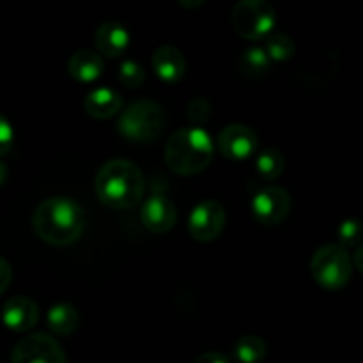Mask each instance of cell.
<instances>
[{
	"label": "cell",
	"instance_id": "obj_1",
	"mask_svg": "<svg viewBox=\"0 0 363 363\" xmlns=\"http://www.w3.org/2000/svg\"><path fill=\"white\" fill-rule=\"evenodd\" d=\"M32 227L46 245L67 247L84 234L85 211L71 197L45 199L32 213Z\"/></svg>",
	"mask_w": 363,
	"mask_h": 363
},
{
	"label": "cell",
	"instance_id": "obj_2",
	"mask_svg": "<svg viewBox=\"0 0 363 363\" xmlns=\"http://www.w3.org/2000/svg\"><path fill=\"white\" fill-rule=\"evenodd\" d=\"M94 190L99 201L108 208L131 209L144 199V174L130 160L113 158L98 170Z\"/></svg>",
	"mask_w": 363,
	"mask_h": 363
},
{
	"label": "cell",
	"instance_id": "obj_3",
	"mask_svg": "<svg viewBox=\"0 0 363 363\" xmlns=\"http://www.w3.org/2000/svg\"><path fill=\"white\" fill-rule=\"evenodd\" d=\"M215 142L211 135L199 126H186L174 131L165 145V163L177 176L201 174L211 163Z\"/></svg>",
	"mask_w": 363,
	"mask_h": 363
},
{
	"label": "cell",
	"instance_id": "obj_4",
	"mask_svg": "<svg viewBox=\"0 0 363 363\" xmlns=\"http://www.w3.org/2000/svg\"><path fill=\"white\" fill-rule=\"evenodd\" d=\"M165 130V113L158 103L151 99H137L124 106L117 121L121 137L133 144H149L160 138Z\"/></svg>",
	"mask_w": 363,
	"mask_h": 363
},
{
	"label": "cell",
	"instance_id": "obj_5",
	"mask_svg": "<svg viewBox=\"0 0 363 363\" xmlns=\"http://www.w3.org/2000/svg\"><path fill=\"white\" fill-rule=\"evenodd\" d=\"M311 273L315 282L328 291H339L350 284L353 275V261L346 248L339 243L323 245L311 261Z\"/></svg>",
	"mask_w": 363,
	"mask_h": 363
},
{
	"label": "cell",
	"instance_id": "obj_6",
	"mask_svg": "<svg viewBox=\"0 0 363 363\" xmlns=\"http://www.w3.org/2000/svg\"><path fill=\"white\" fill-rule=\"evenodd\" d=\"M279 16L266 0H241L233 9V27L247 41H262L275 32Z\"/></svg>",
	"mask_w": 363,
	"mask_h": 363
},
{
	"label": "cell",
	"instance_id": "obj_7",
	"mask_svg": "<svg viewBox=\"0 0 363 363\" xmlns=\"http://www.w3.org/2000/svg\"><path fill=\"white\" fill-rule=\"evenodd\" d=\"M11 363H67L62 346L48 333H30L11 353Z\"/></svg>",
	"mask_w": 363,
	"mask_h": 363
},
{
	"label": "cell",
	"instance_id": "obj_8",
	"mask_svg": "<svg viewBox=\"0 0 363 363\" xmlns=\"http://www.w3.org/2000/svg\"><path fill=\"white\" fill-rule=\"evenodd\" d=\"M291 206L293 201L289 191L280 186H264L252 197L250 211L261 225L273 227L289 216Z\"/></svg>",
	"mask_w": 363,
	"mask_h": 363
},
{
	"label": "cell",
	"instance_id": "obj_9",
	"mask_svg": "<svg viewBox=\"0 0 363 363\" xmlns=\"http://www.w3.org/2000/svg\"><path fill=\"white\" fill-rule=\"evenodd\" d=\"M227 222L225 208L218 201H202L191 209L188 216V230L190 236L199 243L215 241L222 234Z\"/></svg>",
	"mask_w": 363,
	"mask_h": 363
},
{
	"label": "cell",
	"instance_id": "obj_10",
	"mask_svg": "<svg viewBox=\"0 0 363 363\" xmlns=\"http://www.w3.org/2000/svg\"><path fill=\"white\" fill-rule=\"evenodd\" d=\"M257 133L245 124H229L220 131L218 140H216L218 151L233 162H245L252 158L257 151Z\"/></svg>",
	"mask_w": 363,
	"mask_h": 363
},
{
	"label": "cell",
	"instance_id": "obj_11",
	"mask_svg": "<svg viewBox=\"0 0 363 363\" xmlns=\"http://www.w3.org/2000/svg\"><path fill=\"white\" fill-rule=\"evenodd\" d=\"M140 220L147 230L165 234L174 229L177 222V208L165 195H151L140 208Z\"/></svg>",
	"mask_w": 363,
	"mask_h": 363
},
{
	"label": "cell",
	"instance_id": "obj_12",
	"mask_svg": "<svg viewBox=\"0 0 363 363\" xmlns=\"http://www.w3.org/2000/svg\"><path fill=\"white\" fill-rule=\"evenodd\" d=\"M0 318L4 326L11 332H30L39 321V307L32 298L13 296L4 303Z\"/></svg>",
	"mask_w": 363,
	"mask_h": 363
},
{
	"label": "cell",
	"instance_id": "obj_13",
	"mask_svg": "<svg viewBox=\"0 0 363 363\" xmlns=\"http://www.w3.org/2000/svg\"><path fill=\"white\" fill-rule=\"evenodd\" d=\"M152 71L163 84L174 85L183 80L186 73V59L183 52L172 45H162L152 53Z\"/></svg>",
	"mask_w": 363,
	"mask_h": 363
},
{
	"label": "cell",
	"instance_id": "obj_14",
	"mask_svg": "<svg viewBox=\"0 0 363 363\" xmlns=\"http://www.w3.org/2000/svg\"><path fill=\"white\" fill-rule=\"evenodd\" d=\"M94 43L101 55L117 59V57L124 55L130 46V32L119 21L106 20L96 28Z\"/></svg>",
	"mask_w": 363,
	"mask_h": 363
},
{
	"label": "cell",
	"instance_id": "obj_15",
	"mask_svg": "<svg viewBox=\"0 0 363 363\" xmlns=\"http://www.w3.org/2000/svg\"><path fill=\"white\" fill-rule=\"evenodd\" d=\"M84 108L92 119H110L123 110V96L110 87H98L85 96Z\"/></svg>",
	"mask_w": 363,
	"mask_h": 363
},
{
	"label": "cell",
	"instance_id": "obj_16",
	"mask_svg": "<svg viewBox=\"0 0 363 363\" xmlns=\"http://www.w3.org/2000/svg\"><path fill=\"white\" fill-rule=\"evenodd\" d=\"M105 71V62L92 50H78L67 60V73L80 84H92Z\"/></svg>",
	"mask_w": 363,
	"mask_h": 363
},
{
	"label": "cell",
	"instance_id": "obj_17",
	"mask_svg": "<svg viewBox=\"0 0 363 363\" xmlns=\"http://www.w3.org/2000/svg\"><path fill=\"white\" fill-rule=\"evenodd\" d=\"M46 323H48L50 332H53L55 335L66 337V335H71V333L78 328L80 314H78L74 305L57 303L48 311Z\"/></svg>",
	"mask_w": 363,
	"mask_h": 363
},
{
	"label": "cell",
	"instance_id": "obj_18",
	"mask_svg": "<svg viewBox=\"0 0 363 363\" xmlns=\"http://www.w3.org/2000/svg\"><path fill=\"white\" fill-rule=\"evenodd\" d=\"M269 66H272V60L266 55L262 46H250V48H247L241 53L240 60H238L240 73L250 78H257L266 74Z\"/></svg>",
	"mask_w": 363,
	"mask_h": 363
},
{
	"label": "cell",
	"instance_id": "obj_19",
	"mask_svg": "<svg viewBox=\"0 0 363 363\" xmlns=\"http://www.w3.org/2000/svg\"><path fill=\"white\" fill-rule=\"evenodd\" d=\"M264 52L272 62H287L296 53V43L284 32H273L264 39Z\"/></svg>",
	"mask_w": 363,
	"mask_h": 363
},
{
	"label": "cell",
	"instance_id": "obj_20",
	"mask_svg": "<svg viewBox=\"0 0 363 363\" xmlns=\"http://www.w3.org/2000/svg\"><path fill=\"white\" fill-rule=\"evenodd\" d=\"M268 354V344L259 335H245L234 346V357L240 363H259Z\"/></svg>",
	"mask_w": 363,
	"mask_h": 363
},
{
	"label": "cell",
	"instance_id": "obj_21",
	"mask_svg": "<svg viewBox=\"0 0 363 363\" xmlns=\"http://www.w3.org/2000/svg\"><path fill=\"white\" fill-rule=\"evenodd\" d=\"M284 167H286V158L275 147L264 149L255 158V170L264 181H275L277 177L282 176Z\"/></svg>",
	"mask_w": 363,
	"mask_h": 363
},
{
	"label": "cell",
	"instance_id": "obj_22",
	"mask_svg": "<svg viewBox=\"0 0 363 363\" xmlns=\"http://www.w3.org/2000/svg\"><path fill=\"white\" fill-rule=\"evenodd\" d=\"M337 238L342 248H358L363 243V222L358 218H347L337 229Z\"/></svg>",
	"mask_w": 363,
	"mask_h": 363
},
{
	"label": "cell",
	"instance_id": "obj_23",
	"mask_svg": "<svg viewBox=\"0 0 363 363\" xmlns=\"http://www.w3.org/2000/svg\"><path fill=\"white\" fill-rule=\"evenodd\" d=\"M119 80L128 89L140 87L145 82V69L135 60H124L119 66Z\"/></svg>",
	"mask_w": 363,
	"mask_h": 363
},
{
	"label": "cell",
	"instance_id": "obj_24",
	"mask_svg": "<svg viewBox=\"0 0 363 363\" xmlns=\"http://www.w3.org/2000/svg\"><path fill=\"white\" fill-rule=\"evenodd\" d=\"M211 117V105L206 98H194L188 103V119L194 123V126L202 128Z\"/></svg>",
	"mask_w": 363,
	"mask_h": 363
},
{
	"label": "cell",
	"instance_id": "obj_25",
	"mask_svg": "<svg viewBox=\"0 0 363 363\" xmlns=\"http://www.w3.org/2000/svg\"><path fill=\"white\" fill-rule=\"evenodd\" d=\"M14 130L13 124L0 113V156L7 155L13 149Z\"/></svg>",
	"mask_w": 363,
	"mask_h": 363
},
{
	"label": "cell",
	"instance_id": "obj_26",
	"mask_svg": "<svg viewBox=\"0 0 363 363\" xmlns=\"http://www.w3.org/2000/svg\"><path fill=\"white\" fill-rule=\"evenodd\" d=\"M11 280H13V269L11 264L4 257H0V294L9 287Z\"/></svg>",
	"mask_w": 363,
	"mask_h": 363
},
{
	"label": "cell",
	"instance_id": "obj_27",
	"mask_svg": "<svg viewBox=\"0 0 363 363\" xmlns=\"http://www.w3.org/2000/svg\"><path fill=\"white\" fill-rule=\"evenodd\" d=\"M194 363H230L229 358L223 357L222 353H216V351H209V353H202L195 358Z\"/></svg>",
	"mask_w": 363,
	"mask_h": 363
},
{
	"label": "cell",
	"instance_id": "obj_28",
	"mask_svg": "<svg viewBox=\"0 0 363 363\" xmlns=\"http://www.w3.org/2000/svg\"><path fill=\"white\" fill-rule=\"evenodd\" d=\"M353 262H354V266H357V268L360 269V272L363 273V243L360 245V247L357 248V250H354Z\"/></svg>",
	"mask_w": 363,
	"mask_h": 363
},
{
	"label": "cell",
	"instance_id": "obj_29",
	"mask_svg": "<svg viewBox=\"0 0 363 363\" xmlns=\"http://www.w3.org/2000/svg\"><path fill=\"white\" fill-rule=\"evenodd\" d=\"M6 179H7V167L0 162V186L6 183Z\"/></svg>",
	"mask_w": 363,
	"mask_h": 363
},
{
	"label": "cell",
	"instance_id": "obj_30",
	"mask_svg": "<svg viewBox=\"0 0 363 363\" xmlns=\"http://www.w3.org/2000/svg\"><path fill=\"white\" fill-rule=\"evenodd\" d=\"M202 4H204V2H202V0H199V2H184V0H181V2H179V6H183V7H199V6H202Z\"/></svg>",
	"mask_w": 363,
	"mask_h": 363
}]
</instances>
